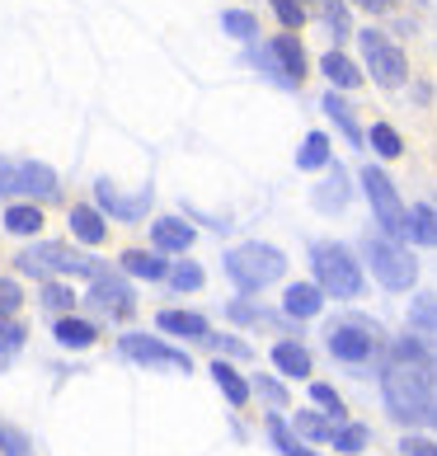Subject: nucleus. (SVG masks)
I'll return each mask as SVG.
<instances>
[{"label":"nucleus","instance_id":"obj_38","mask_svg":"<svg viewBox=\"0 0 437 456\" xmlns=\"http://www.w3.org/2000/svg\"><path fill=\"white\" fill-rule=\"evenodd\" d=\"M273 14L282 20V28H301V20H306V10H301V0H273Z\"/></svg>","mask_w":437,"mask_h":456},{"label":"nucleus","instance_id":"obj_11","mask_svg":"<svg viewBox=\"0 0 437 456\" xmlns=\"http://www.w3.org/2000/svg\"><path fill=\"white\" fill-rule=\"evenodd\" d=\"M85 301H94L99 311H117V315H127L132 311V287L127 282H117V278H109V268L94 278V287H90V297Z\"/></svg>","mask_w":437,"mask_h":456},{"label":"nucleus","instance_id":"obj_1","mask_svg":"<svg viewBox=\"0 0 437 456\" xmlns=\"http://www.w3.org/2000/svg\"><path fill=\"white\" fill-rule=\"evenodd\" d=\"M381 395H385V410L400 424H433L437 410H433V367L428 362H391L381 377Z\"/></svg>","mask_w":437,"mask_h":456},{"label":"nucleus","instance_id":"obj_45","mask_svg":"<svg viewBox=\"0 0 437 456\" xmlns=\"http://www.w3.org/2000/svg\"><path fill=\"white\" fill-rule=\"evenodd\" d=\"M0 344H5V348H20V344H24V330L5 320V325H0Z\"/></svg>","mask_w":437,"mask_h":456},{"label":"nucleus","instance_id":"obj_13","mask_svg":"<svg viewBox=\"0 0 437 456\" xmlns=\"http://www.w3.org/2000/svg\"><path fill=\"white\" fill-rule=\"evenodd\" d=\"M320 306H325V292H320V287H311V282H292L287 297H282V311L296 315V320L320 315Z\"/></svg>","mask_w":437,"mask_h":456},{"label":"nucleus","instance_id":"obj_28","mask_svg":"<svg viewBox=\"0 0 437 456\" xmlns=\"http://www.w3.org/2000/svg\"><path fill=\"white\" fill-rule=\"evenodd\" d=\"M315 10L325 14V24L339 33V38H348V33H352V20H348V5H344V0H315Z\"/></svg>","mask_w":437,"mask_h":456},{"label":"nucleus","instance_id":"obj_24","mask_svg":"<svg viewBox=\"0 0 437 456\" xmlns=\"http://www.w3.org/2000/svg\"><path fill=\"white\" fill-rule=\"evenodd\" d=\"M296 165L301 170H320V165H329V137L325 132H311L306 146L296 151Z\"/></svg>","mask_w":437,"mask_h":456},{"label":"nucleus","instance_id":"obj_4","mask_svg":"<svg viewBox=\"0 0 437 456\" xmlns=\"http://www.w3.org/2000/svg\"><path fill=\"white\" fill-rule=\"evenodd\" d=\"M325 344H329V353L339 362H372V353L381 348V325H372V320H334V325L325 330Z\"/></svg>","mask_w":437,"mask_h":456},{"label":"nucleus","instance_id":"obj_17","mask_svg":"<svg viewBox=\"0 0 437 456\" xmlns=\"http://www.w3.org/2000/svg\"><path fill=\"white\" fill-rule=\"evenodd\" d=\"M273 367L282 371V377H306V371H311V353L301 344H292V339H282V344H273Z\"/></svg>","mask_w":437,"mask_h":456},{"label":"nucleus","instance_id":"obj_7","mask_svg":"<svg viewBox=\"0 0 437 456\" xmlns=\"http://www.w3.org/2000/svg\"><path fill=\"white\" fill-rule=\"evenodd\" d=\"M358 43H362V61H367V71L376 76V86H405L409 61H405V53H400L391 38H385V33L367 28V33H358Z\"/></svg>","mask_w":437,"mask_h":456},{"label":"nucleus","instance_id":"obj_41","mask_svg":"<svg viewBox=\"0 0 437 456\" xmlns=\"http://www.w3.org/2000/svg\"><path fill=\"white\" fill-rule=\"evenodd\" d=\"M0 193H20V160L0 156Z\"/></svg>","mask_w":437,"mask_h":456},{"label":"nucleus","instance_id":"obj_37","mask_svg":"<svg viewBox=\"0 0 437 456\" xmlns=\"http://www.w3.org/2000/svg\"><path fill=\"white\" fill-rule=\"evenodd\" d=\"M165 278H174L179 292H198V287H203V268H198V264H179L174 273H165Z\"/></svg>","mask_w":437,"mask_h":456},{"label":"nucleus","instance_id":"obj_18","mask_svg":"<svg viewBox=\"0 0 437 456\" xmlns=\"http://www.w3.org/2000/svg\"><path fill=\"white\" fill-rule=\"evenodd\" d=\"M20 193H57V175L38 160H20Z\"/></svg>","mask_w":437,"mask_h":456},{"label":"nucleus","instance_id":"obj_9","mask_svg":"<svg viewBox=\"0 0 437 456\" xmlns=\"http://www.w3.org/2000/svg\"><path fill=\"white\" fill-rule=\"evenodd\" d=\"M117 348H123V358H132V362H146V367H174V371H193L189 353H179V348L160 344V339H146V334H123V339H117Z\"/></svg>","mask_w":437,"mask_h":456},{"label":"nucleus","instance_id":"obj_27","mask_svg":"<svg viewBox=\"0 0 437 456\" xmlns=\"http://www.w3.org/2000/svg\"><path fill=\"white\" fill-rule=\"evenodd\" d=\"M325 113L334 118V123H339V132H344V137H348L352 146L362 142V132H358V123H352V113H348V104H344L339 94H325Z\"/></svg>","mask_w":437,"mask_h":456},{"label":"nucleus","instance_id":"obj_8","mask_svg":"<svg viewBox=\"0 0 437 456\" xmlns=\"http://www.w3.org/2000/svg\"><path fill=\"white\" fill-rule=\"evenodd\" d=\"M372 273L381 287H391V292H405V287H414L418 278V259L409 255V249H400L395 240H372Z\"/></svg>","mask_w":437,"mask_h":456},{"label":"nucleus","instance_id":"obj_2","mask_svg":"<svg viewBox=\"0 0 437 456\" xmlns=\"http://www.w3.org/2000/svg\"><path fill=\"white\" fill-rule=\"evenodd\" d=\"M222 268L240 292H263L268 282H278L287 273V259H282V249H273V245H240L222 259Z\"/></svg>","mask_w":437,"mask_h":456},{"label":"nucleus","instance_id":"obj_39","mask_svg":"<svg viewBox=\"0 0 437 456\" xmlns=\"http://www.w3.org/2000/svg\"><path fill=\"white\" fill-rule=\"evenodd\" d=\"M259 395L273 404V410H287V391H282V381H273V377H259Z\"/></svg>","mask_w":437,"mask_h":456},{"label":"nucleus","instance_id":"obj_19","mask_svg":"<svg viewBox=\"0 0 437 456\" xmlns=\"http://www.w3.org/2000/svg\"><path fill=\"white\" fill-rule=\"evenodd\" d=\"M5 231L10 235H38L43 231V212L33 202H10L5 208Z\"/></svg>","mask_w":437,"mask_h":456},{"label":"nucleus","instance_id":"obj_36","mask_svg":"<svg viewBox=\"0 0 437 456\" xmlns=\"http://www.w3.org/2000/svg\"><path fill=\"white\" fill-rule=\"evenodd\" d=\"M0 452H5V456H33L28 452V437L20 428H10V424H0Z\"/></svg>","mask_w":437,"mask_h":456},{"label":"nucleus","instance_id":"obj_22","mask_svg":"<svg viewBox=\"0 0 437 456\" xmlns=\"http://www.w3.org/2000/svg\"><path fill=\"white\" fill-rule=\"evenodd\" d=\"M320 71H325V76H329L339 90L362 86V71H358V66H352L348 57H339V53H325V57H320Z\"/></svg>","mask_w":437,"mask_h":456},{"label":"nucleus","instance_id":"obj_42","mask_svg":"<svg viewBox=\"0 0 437 456\" xmlns=\"http://www.w3.org/2000/svg\"><path fill=\"white\" fill-rule=\"evenodd\" d=\"M207 344H216L222 353H231V358H249V344H240V339H222V334H203Z\"/></svg>","mask_w":437,"mask_h":456},{"label":"nucleus","instance_id":"obj_5","mask_svg":"<svg viewBox=\"0 0 437 456\" xmlns=\"http://www.w3.org/2000/svg\"><path fill=\"white\" fill-rule=\"evenodd\" d=\"M14 264H20V273H33V278H47V273H90V278H99L104 273V264L80 259L66 245H33V249H24V255H14Z\"/></svg>","mask_w":437,"mask_h":456},{"label":"nucleus","instance_id":"obj_20","mask_svg":"<svg viewBox=\"0 0 437 456\" xmlns=\"http://www.w3.org/2000/svg\"><path fill=\"white\" fill-rule=\"evenodd\" d=\"M53 334H57V344H61V348H90V344L99 339L94 325H85V320H76V315H61Z\"/></svg>","mask_w":437,"mask_h":456},{"label":"nucleus","instance_id":"obj_29","mask_svg":"<svg viewBox=\"0 0 437 456\" xmlns=\"http://www.w3.org/2000/svg\"><path fill=\"white\" fill-rule=\"evenodd\" d=\"M372 146H376V156H385V160H395L400 151H405V142H400V132L391 123H376L372 127Z\"/></svg>","mask_w":437,"mask_h":456},{"label":"nucleus","instance_id":"obj_12","mask_svg":"<svg viewBox=\"0 0 437 456\" xmlns=\"http://www.w3.org/2000/svg\"><path fill=\"white\" fill-rule=\"evenodd\" d=\"M94 198H99V208H104V212L117 216V222H142V212L150 208V193H142V198H117L113 183H99Z\"/></svg>","mask_w":437,"mask_h":456},{"label":"nucleus","instance_id":"obj_16","mask_svg":"<svg viewBox=\"0 0 437 456\" xmlns=\"http://www.w3.org/2000/svg\"><path fill=\"white\" fill-rule=\"evenodd\" d=\"M71 231H76V240H85V245H104L109 240V226H104V216H99L94 208H71Z\"/></svg>","mask_w":437,"mask_h":456},{"label":"nucleus","instance_id":"obj_44","mask_svg":"<svg viewBox=\"0 0 437 456\" xmlns=\"http://www.w3.org/2000/svg\"><path fill=\"white\" fill-rule=\"evenodd\" d=\"M400 452H405V456H433V443H428V437H405Z\"/></svg>","mask_w":437,"mask_h":456},{"label":"nucleus","instance_id":"obj_25","mask_svg":"<svg viewBox=\"0 0 437 456\" xmlns=\"http://www.w3.org/2000/svg\"><path fill=\"white\" fill-rule=\"evenodd\" d=\"M344 202H348V179H344V170H334V179L325 183V189H315V208L334 212V208H344Z\"/></svg>","mask_w":437,"mask_h":456},{"label":"nucleus","instance_id":"obj_3","mask_svg":"<svg viewBox=\"0 0 437 456\" xmlns=\"http://www.w3.org/2000/svg\"><path fill=\"white\" fill-rule=\"evenodd\" d=\"M311 268H315V282H320L325 297H339V301L362 297V268H358V259H352L344 245H315L311 249Z\"/></svg>","mask_w":437,"mask_h":456},{"label":"nucleus","instance_id":"obj_26","mask_svg":"<svg viewBox=\"0 0 437 456\" xmlns=\"http://www.w3.org/2000/svg\"><path fill=\"white\" fill-rule=\"evenodd\" d=\"M339 452H348V456H358L367 443H372V433H367V424H344V428H334V437H329Z\"/></svg>","mask_w":437,"mask_h":456},{"label":"nucleus","instance_id":"obj_31","mask_svg":"<svg viewBox=\"0 0 437 456\" xmlns=\"http://www.w3.org/2000/svg\"><path fill=\"white\" fill-rule=\"evenodd\" d=\"M222 28L231 33V38H255V33H259V24H255V14H249V10H226Z\"/></svg>","mask_w":437,"mask_h":456},{"label":"nucleus","instance_id":"obj_10","mask_svg":"<svg viewBox=\"0 0 437 456\" xmlns=\"http://www.w3.org/2000/svg\"><path fill=\"white\" fill-rule=\"evenodd\" d=\"M268 57H273V80H278V86H301V76H306V47H301L292 33L273 38Z\"/></svg>","mask_w":437,"mask_h":456},{"label":"nucleus","instance_id":"obj_34","mask_svg":"<svg viewBox=\"0 0 437 456\" xmlns=\"http://www.w3.org/2000/svg\"><path fill=\"white\" fill-rule=\"evenodd\" d=\"M409 231L418 235V245H433V240H437V226H433V208H428V202H418V212H414Z\"/></svg>","mask_w":437,"mask_h":456},{"label":"nucleus","instance_id":"obj_46","mask_svg":"<svg viewBox=\"0 0 437 456\" xmlns=\"http://www.w3.org/2000/svg\"><path fill=\"white\" fill-rule=\"evenodd\" d=\"M358 5H381V0H358Z\"/></svg>","mask_w":437,"mask_h":456},{"label":"nucleus","instance_id":"obj_23","mask_svg":"<svg viewBox=\"0 0 437 456\" xmlns=\"http://www.w3.org/2000/svg\"><path fill=\"white\" fill-rule=\"evenodd\" d=\"M123 268H127L132 278H150V282L170 273V264L156 259V255H146V249H127V255H123Z\"/></svg>","mask_w":437,"mask_h":456},{"label":"nucleus","instance_id":"obj_33","mask_svg":"<svg viewBox=\"0 0 437 456\" xmlns=\"http://www.w3.org/2000/svg\"><path fill=\"white\" fill-rule=\"evenodd\" d=\"M311 400L320 404V410H325L329 419H339V424H344V400H339V391H334V386L315 381V386H311Z\"/></svg>","mask_w":437,"mask_h":456},{"label":"nucleus","instance_id":"obj_21","mask_svg":"<svg viewBox=\"0 0 437 456\" xmlns=\"http://www.w3.org/2000/svg\"><path fill=\"white\" fill-rule=\"evenodd\" d=\"M212 381L226 391V400L235 404V410H245V404H249V386L240 381V371H231V367H226V358H222V362H212Z\"/></svg>","mask_w":437,"mask_h":456},{"label":"nucleus","instance_id":"obj_35","mask_svg":"<svg viewBox=\"0 0 437 456\" xmlns=\"http://www.w3.org/2000/svg\"><path fill=\"white\" fill-rule=\"evenodd\" d=\"M43 306L47 311H66V306H76V292L66 282H47L43 287Z\"/></svg>","mask_w":437,"mask_h":456},{"label":"nucleus","instance_id":"obj_6","mask_svg":"<svg viewBox=\"0 0 437 456\" xmlns=\"http://www.w3.org/2000/svg\"><path fill=\"white\" fill-rule=\"evenodd\" d=\"M362 183H367V202H372V212H376L381 231L391 235V240H400V235H409V212H405V202H400L395 183L385 179V175L376 170V165L362 175Z\"/></svg>","mask_w":437,"mask_h":456},{"label":"nucleus","instance_id":"obj_43","mask_svg":"<svg viewBox=\"0 0 437 456\" xmlns=\"http://www.w3.org/2000/svg\"><path fill=\"white\" fill-rule=\"evenodd\" d=\"M409 315L418 320V330H424V334H433V297H418Z\"/></svg>","mask_w":437,"mask_h":456},{"label":"nucleus","instance_id":"obj_15","mask_svg":"<svg viewBox=\"0 0 437 456\" xmlns=\"http://www.w3.org/2000/svg\"><path fill=\"white\" fill-rule=\"evenodd\" d=\"M156 325L165 334H183V339H203V334H207V320L193 315V311H160Z\"/></svg>","mask_w":437,"mask_h":456},{"label":"nucleus","instance_id":"obj_32","mask_svg":"<svg viewBox=\"0 0 437 456\" xmlns=\"http://www.w3.org/2000/svg\"><path fill=\"white\" fill-rule=\"evenodd\" d=\"M296 433H301V437H311V443H329V437H334V428L325 424L320 414H311V410H301V414H296Z\"/></svg>","mask_w":437,"mask_h":456},{"label":"nucleus","instance_id":"obj_30","mask_svg":"<svg viewBox=\"0 0 437 456\" xmlns=\"http://www.w3.org/2000/svg\"><path fill=\"white\" fill-rule=\"evenodd\" d=\"M268 433H273V443H278V452H282V456H315V452L301 447V437H292V433H287V424H282L278 414L268 419Z\"/></svg>","mask_w":437,"mask_h":456},{"label":"nucleus","instance_id":"obj_14","mask_svg":"<svg viewBox=\"0 0 437 456\" xmlns=\"http://www.w3.org/2000/svg\"><path fill=\"white\" fill-rule=\"evenodd\" d=\"M150 240H156V249H170V255H179V249L193 245V226L179 222V216H165V222H150Z\"/></svg>","mask_w":437,"mask_h":456},{"label":"nucleus","instance_id":"obj_40","mask_svg":"<svg viewBox=\"0 0 437 456\" xmlns=\"http://www.w3.org/2000/svg\"><path fill=\"white\" fill-rule=\"evenodd\" d=\"M20 282H10V278H0V315H14L20 311Z\"/></svg>","mask_w":437,"mask_h":456}]
</instances>
